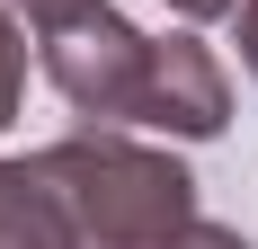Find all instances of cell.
I'll return each mask as SVG.
<instances>
[{"instance_id":"obj_2","label":"cell","mask_w":258,"mask_h":249,"mask_svg":"<svg viewBox=\"0 0 258 249\" xmlns=\"http://www.w3.org/2000/svg\"><path fill=\"white\" fill-rule=\"evenodd\" d=\"M152 45L160 36H134L107 0H80L62 18H45V80L80 116H134L143 125V98H152Z\"/></svg>"},{"instance_id":"obj_4","label":"cell","mask_w":258,"mask_h":249,"mask_svg":"<svg viewBox=\"0 0 258 249\" xmlns=\"http://www.w3.org/2000/svg\"><path fill=\"white\" fill-rule=\"evenodd\" d=\"M0 249H89L45 160H9L0 169Z\"/></svg>"},{"instance_id":"obj_8","label":"cell","mask_w":258,"mask_h":249,"mask_svg":"<svg viewBox=\"0 0 258 249\" xmlns=\"http://www.w3.org/2000/svg\"><path fill=\"white\" fill-rule=\"evenodd\" d=\"M178 18H223V9H240V0H169Z\"/></svg>"},{"instance_id":"obj_3","label":"cell","mask_w":258,"mask_h":249,"mask_svg":"<svg viewBox=\"0 0 258 249\" xmlns=\"http://www.w3.org/2000/svg\"><path fill=\"white\" fill-rule=\"evenodd\" d=\"M223 116H232L223 63H214L196 36H160V45H152V98H143V125L205 143V134H223Z\"/></svg>"},{"instance_id":"obj_7","label":"cell","mask_w":258,"mask_h":249,"mask_svg":"<svg viewBox=\"0 0 258 249\" xmlns=\"http://www.w3.org/2000/svg\"><path fill=\"white\" fill-rule=\"evenodd\" d=\"M240 63H249V72H258V0H249V9H240Z\"/></svg>"},{"instance_id":"obj_1","label":"cell","mask_w":258,"mask_h":249,"mask_svg":"<svg viewBox=\"0 0 258 249\" xmlns=\"http://www.w3.org/2000/svg\"><path fill=\"white\" fill-rule=\"evenodd\" d=\"M72 205V223L89 249H169L196 223V178L160 151H134L116 134H72V143L36 151Z\"/></svg>"},{"instance_id":"obj_6","label":"cell","mask_w":258,"mask_h":249,"mask_svg":"<svg viewBox=\"0 0 258 249\" xmlns=\"http://www.w3.org/2000/svg\"><path fill=\"white\" fill-rule=\"evenodd\" d=\"M169 249H249V240H240V231H223V223H187Z\"/></svg>"},{"instance_id":"obj_5","label":"cell","mask_w":258,"mask_h":249,"mask_svg":"<svg viewBox=\"0 0 258 249\" xmlns=\"http://www.w3.org/2000/svg\"><path fill=\"white\" fill-rule=\"evenodd\" d=\"M18 80H27V45H18V27L0 18V125L18 116Z\"/></svg>"}]
</instances>
